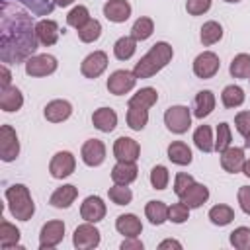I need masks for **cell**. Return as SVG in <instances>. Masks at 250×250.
Masks as SVG:
<instances>
[{
    "instance_id": "cell-8",
    "label": "cell",
    "mask_w": 250,
    "mask_h": 250,
    "mask_svg": "<svg viewBox=\"0 0 250 250\" xmlns=\"http://www.w3.org/2000/svg\"><path fill=\"white\" fill-rule=\"evenodd\" d=\"M20 154V141L16 131L10 125H2L0 127V158L4 162H12L16 160Z\"/></svg>"
},
{
    "instance_id": "cell-2",
    "label": "cell",
    "mask_w": 250,
    "mask_h": 250,
    "mask_svg": "<svg viewBox=\"0 0 250 250\" xmlns=\"http://www.w3.org/2000/svg\"><path fill=\"white\" fill-rule=\"evenodd\" d=\"M172 57H174L172 45L166 41H158L150 47V51L145 57H141V61L133 68V74L137 78H150L156 72H160L172 61Z\"/></svg>"
},
{
    "instance_id": "cell-42",
    "label": "cell",
    "mask_w": 250,
    "mask_h": 250,
    "mask_svg": "<svg viewBox=\"0 0 250 250\" xmlns=\"http://www.w3.org/2000/svg\"><path fill=\"white\" fill-rule=\"evenodd\" d=\"M107 195H109V199H111L115 205H129L131 199H133V191H131L127 186H119V184L111 186V188L107 189Z\"/></svg>"
},
{
    "instance_id": "cell-33",
    "label": "cell",
    "mask_w": 250,
    "mask_h": 250,
    "mask_svg": "<svg viewBox=\"0 0 250 250\" xmlns=\"http://www.w3.org/2000/svg\"><path fill=\"white\" fill-rule=\"evenodd\" d=\"M156 102H158V92H156L154 88L146 86V88H141L137 94L131 96L129 105H139V107H146V109H148V107H152Z\"/></svg>"
},
{
    "instance_id": "cell-47",
    "label": "cell",
    "mask_w": 250,
    "mask_h": 250,
    "mask_svg": "<svg viewBox=\"0 0 250 250\" xmlns=\"http://www.w3.org/2000/svg\"><path fill=\"white\" fill-rule=\"evenodd\" d=\"M195 180H193V176H189V174H186V172H180V174H176V180H174V193L180 197L191 184H193Z\"/></svg>"
},
{
    "instance_id": "cell-40",
    "label": "cell",
    "mask_w": 250,
    "mask_h": 250,
    "mask_svg": "<svg viewBox=\"0 0 250 250\" xmlns=\"http://www.w3.org/2000/svg\"><path fill=\"white\" fill-rule=\"evenodd\" d=\"M76 31H78V37H80L82 43H94L102 35V23L98 20L90 18V21L86 25H82L80 29H76Z\"/></svg>"
},
{
    "instance_id": "cell-58",
    "label": "cell",
    "mask_w": 250,
    "mask_h": 250,
    "mask_svg": "<svg viewBox=\"0 0 250 250\" xmlns=\"http://www.w3.org/2000/svg\"><path fill=\"white\" fill-rule=\"evenodd\" d=\"M248 80H250V78H248Z\"/></svg>"
},
{
    "instance_id": "cell-4",
    "label": "cell",
    "mask_w": 250,
    "mask_h": 250,
    "mask_svg": "<svg viewBox=\"0 0 250 250\" xmlns=\"http://www.w3.org/2000/svg\"><path fill=\"white\" fill-rule=\"evenodd\" d=\"M164 125L176 135H184L191 127V113L186 105H172L164 113Z\"/></svg>"
},
{
    "instance_id": "cell-12",
    "label": "cell",
    "mask_w": 250,
    "mask_h": 250,
    "mask_svg": "<svg viewBox=\"0 0 250 250\" xmlns=\"http://www.w3.org/2000/svg\"><path fill=\"white\" fill-rule=\"evenodd\" d=\"M139 154H141V146L131 137H119L113 143V156L121 162H137Z\"/></svg>"
},
{
    "instance_id": "cell-30",
    "label": "cell",
    "mask_w": 250,
    "mask_h": 250,
    "mask_svg": "<svg viewBox=\"0 0 250 250\" xmlns=\"http://www.w3.org/2000/svg\"><path fill=\"white\" fill-rule=\"evenodd\" d=\"M146 123H148V109L127 104V125L133 131H141V129H145Z\"/></svg>"
},
{
    "instance_id": "cell-17",
    "label": "cell",
    "mask_w": 250,
    "mask_h": 250,
    "mask_svg": "<svg viewBox=\"0 0 250 250\" xmlns=\"http://www.w3.org/2000/svg\"><path fill=\"white\" fill-rule=\"evenodd\" d=\"M43 115L51 123H61V121H66L72 115V105L66 100H53L45 105Z\"/></svg>"
},
{
    "instance_id": "cell-43",
    "label": "cell",
    "mask_w": 250,
    "mask_h": 250,
    "mask_svg": "<svg viewBox=\"0 0 250 250\" xmlns=\"http://www.w3.org/2000/svg\"><path fill=\"white\" fill-rule=\"evenodd\" d=\"M232 135H230V125L229 123H219L217 125V139H215V150L223 152L230 146Z\"/></svg>"
},
{
    "instance_id": "cell-21",
    "label": "cell",
    "mask_w": 250,
    "mask_h": 250,
    "mask_svg": "<svg viewBox=\"0 0 250 250\" xmlns=\"http://www.w3.org/2000/svg\"><path fill=\"white\" fill-rule=\"evenodd\" d=\"M92 123L102 133H111L117 127V113L111 107H100L92 113Z\"/></svg>"
},
{
    "instance_id": "cell-45",
    "label": "cell",
    "mask_w": 250,
    "mask_h": 250,
    "mask_svg": "<svg viewBox=\"0 0 250 250\" xmlns=\"http://www.w3.org/2000/svg\"><path fill=\"white\" fill-rule=\"evenodd\" d=\"M230 244L238 250H248L250 248V229L248 227H238L230 232Z\"/></svg>"
},
{
    "instance_id": "cell-20",
    "label": "cell",
    "mask_w": 250,
    "mask_h": 250,
    "mask_svg": "<svg viewBox=\"0 0 250 250\" xmlns=\"http://www.w3.org/2000/svg\"><path fill=\"white\" fill-rule=\"evenodd\" d=\"M35 31H37V39H39V43L45 45V47L55 45V43L59 41V35H61V31H59V23H57L55 20H41V21H37Z\"/></svg>"
},
{
    "instance_id": "cell-13",
    "label": "cell",
    "mask_w": 250,
    "mask_h": 250,
    "mask_svg": "<svg viewBox=\"0 0 250 250\" xmlns=\"http://www.w3.org/2000/svg\"><path fill=\"white\" fill-rule=\"evenodd\" d=\"M105 203L98 195H88L80 205V217L88 223H100L105 217Z\"/></svg>"
},
{
    "instance_id": "cell-11",
    "label": "cell",
    "mask_w": 250,
    "mask_h": 250,
    "mask_svg": "<svg viewBox=\"0 0 250 250\" xmlns=\"http://www.w3.org/2000/svg\"><path fill=\"white\" fill-rule=\"evenodd\" d=\"M137 84V76L131 70H115L109 74L107 78V90L113 96H123L127 92H131Z\"/></svg>"
},
{
    "instance_id": "cell-6",
    "label": "cell",
    "mask_w": 250,
    "mask_h": 250,
    "mask_svg": "<svg viewBox=\"0 0 250 250\" xmlns=\"http://www.w3.org/2000/svg\"><path fill=\"white\" fill-rule=\"evenodd\" d=\"M219 68H221V61L213 51H203L193 61V74L197 78H203V80L213 78L219 72Z\"/></svg>"
},
{
    "instance_id": "cell-39",
    "label": "cell",
    "mask_w": 250,
    "mask_h": 250,
    "mask_svg": "<svg viewBox=\"0 0 250 250\" xmlns=\"http://www.w3.org/2000/svg\"><path fill=\"white\" fill-rule=\"evenodd\" d=\"M10 2H20L25 8H29L35 16H49L53 8L57 6L55 0H10Z\"/></svg>"
},
{
    "instance_id": "cell-15",
    "label": "cell",
    "mask_w": 250,
    "mask_h": 250,
    "mask_svg": "<svg viewBox=\"0 0 250 250\" xmlns=\"http://www.w3.org/2000/svg\"><path fill=\"white\" fill-rule=\"evenodd\" d=\"M80 156H82V160H84L86 166H92V168L94 166H100L105 160V145L100 139H88L82 145Z\"/></svg>"
},
{
    "instance_id": "cell-52",
    "label": "cell",
    "mask_w": 250,
    "mask_h": 250,
    "mask_svg": "<svg viewBox=\"0 0 250 250\" xmlns=\"http://www.w3.org/2000/svg\"><path fill=\"white\" fill-rule=\"evenodd\" d=\"M0 74H2V88H8L10 86V80H12V74H10V70H8V66L6 64H2L0 66Z\"/></svg>"
},
{
    "instance_id": "cell-48",
    "label": "cell",
    "mask_w": 250,
    "mask_h": 250,
    "mask_svg": "<svg viewBox=\"0 0 250 250\" xmlns=\"http://www.w3.org/2000/svg\"><path fill=\"white\" fill-rule=\"evenodd\" d=\"M211 8V0H188L186 10L189 16H201Z\"/></svg>"
},
{
    "instance_id": "cell-46",
    "label": "cell",
    "mask_w": 250,
    "mask_h": 250,
    "mask_svg": "<svg viewBox=\"0 0 250 250\" xmlns=\"http://www.w3.org/2000/svg\"><path fill=\"white\" fill-rule=\"evenodd\" d=\"M189 219V207L180 201V203H174L172 207H168V221L180 225V223H186Z\"/></svg>"
},
{
    "instance_id": "cell-22",
    "label": "cell",
    "mask_w": 250,
    "mask_h": 250,
    "mask_svg": "<svg viewBox=\"0 0 250 250\" xmlns=\"http://www.w3.org/2000/svg\"><path fill=\"white\" fill-rule=\"evenodd\" d=\"M137 174H139V170H137L135 162H121V160H117V164L111 168V180H113V184H119V186L133 184L137 180Z\"/></svg>"
},
{
    "instance_id": "cell-44",
    "label": "cell",
    "mask_w": 250,
    "mask_h": 250,
    "mask_svg": "<svg viewBox=\"0 0 250 250\" xmlns=\"http://www.w3.org/2000/svg\"><path fill=\"white\" fill-rule=\"evenodd\" d=\"M168 180H170V172H168L166 166L158 164V166H154V168L150 170V186H152L154 189H166Z\"/></svg>"
},
{
    "instance_id": "cell-10",
    "label": "cell",
    "mask_w": 250,
    "mask_h": 250,
    "mask_svg": "<svg viewBox=\"0 0 250 250\" xmlns=\"http://www.w3.org/2000/svg\"><path fill=\"white\" fill-rule=\"evenodd\" d=\"M62 236H64V223L62 221H47L39 232V248L41 250L55 248L62 240Z\"/></svg>"
},
{
    "instance_id": "cell-51",
    "label": "cell",
    "mask_w": 250,
    "mask_h": 250,
    "mask_svg": "<svg viewBox=\"0 0 250 250\" xmlns=\"http://www.w3.org/2000/svg\"><path fill=\"white\" fill-rule=\"evenodd\" d=\"M121 250H143V242L135 236V238H125L121 242Z\"/></svg>"
},
{
    "instance_id": "cell-26",
    "label": "cell",
    "mask_w": 250,
    "mask_h": 250,
    "mask_svg": "<svg viewBox=\"0 0 250 250\" xmlns=\"http://www.w3.org/2000/svg\"><path fill=\"white\" fill-rule=\"evenodd\" d=\"M193 115L203 119L207 117L213 109H215V94L211 90H201L195 94V102H193Z\"/></svg>"
},
{
    "instance_id": "cell-57",
    "label": "cell",
    "mask_w": 250,
    "mask_h": 250,
    "mask_svg": "<svg viewBox=\"0 0 250 250\" xmlns=\"http://www.w3.org/2000/svg\"><path fill=\"white\" fill-rule=\"evenodd\" d=\"M225 2H230V4H236V2H240V0H225Z\"/></svg>"
},
{
    "instance_id": "cell-34",
    "label": "cell",
    "mask_w": 250,
    "mask_h": 250,
    "mask_svg": "<svg viewBox=\"0 0 250 250\" xmlns=\"http://www.w3.org/2000/svg\"><path fill=\"white\" fill-rule=\"evenodd\" d=\"M193 143L201 152L215 150V141H213V135H211V127L209 125H199L193 133Z\"/></svg>"
},
{
    "instance_id": "cell-55",
    "label": "cell",
    "mask_w": 250,
    "mask_h": 250,
    "mask_svg": "<svg viewBox=\"0 0 250 250\" xmlns=\"http://www.w3.org/2000/svg\"><path fill=\"white\" fill-rule=\"evenodd\" d=\"M242 172H244V174L250 178V160H246V162H244V168H242Z\"/></svg>"
},
{
    "instance_id": "cell-38",
    "label": "cell",
    "mask_w": 250,
    "mask_h": 250,
    "mask_svg": "<svg viewBox=\"0 0 250 250\" xmlns=\"http://www.w3.org/2000/svg\"><path fill=\"white\" fill-rule=\"evenodd\" d=\"M152 31H154V21H152L150 18H146V16L139 18V20L133 23V27H131V35H133L137 41L148 39V37L152 35Z\"/></svg>"
},
{
    "instance_id": "cell-19",
    "label": "cell",
    "mask_w": 250,
    "mask_h": 250,
    "mask_svg": "<svg viewBox=\"0 0 250 250\" xmlns=\"http://www.w3.org/2000/svg\"><path fill=\"white\" fill-rule=\"evenodd\" d=\"M115 229L119 234H123L125 238H135L143 232V223L137 215L133 213H125V215H119L117 221H115Z\"/></svg>"
},
{
    "instance_id": "cell-5",
    "label": "cell",
    "mask_w": 250,
    "mask_h": 250,
    "mask_svg": "<svg viewBox=\"0 0 250 250\" xmlns=\"http://www.w3.org/2000/svg\"><path fill=\"white\" fill-rule=\"evenodd\" d=\"M57 66H59V62H57V59L53 55H47V53L45 55H33V57H29L25 61V74L27 76H35V78L49 76V74H53L57 70Z\"/></svg>"
},
{
    "instance_id": "cell-28",
    "label": "cell",
    "mask_w": 250,
    "mask_h": 250,
    "mask_svg": "<svg viewBox=\"0 0 250 250\" xmlns=\"http://www.w3.org/2000/svg\"><path fill=\"white\" fill-rule=\"evenodd\" d=\"M137 51V39L133 35H123L113 45V55L117 61H129Z\"/></svg>"
},
{
    "instance_id": "cell-32",
    "label": "cell",
    "mask_w": 250,
    "mask_h": 250,
    "mask_svg": "<svg viewBox=\"0 0 250 250\" xmlns=\"http://www.w3.org/2000/svg\"><path fill=\"white\" fill-rule=\"evenodd\" d=\"M229 70H230V74H232L234 78L248 80V78H250V55H248V53H238V55L230 61Z\"/></svg>"
},
{
    "instance_id": "cell-23",
    "label": "cell",
    "mask_w": 250,
    "mask_h": 250,
    "mask_svg": "<svg viewBox=\"0 0 250 250\" xmlns=\"http://www.w3.org/2000/svg\"><path fill=\"white\" fill-rule=\"evenodd\" d=\"M180 199H182L189 209H197V207H201V205L209 199V189H207L203 184L193 182V184L180 195Z\"/></svg>"
},
{
    "instance_id": "cell-25",
    "label": "cell",
    "mask_w": 250,
    "mask_h": 250,
    "mask_svg": "<svg viewBox=\"0 0 250 250\" xmlns=\"http://www.w3.org/2000/svg\"><path fill=\"white\" fill-rule=\"evenodd\" d=\"M23 105V94L16 86H8L0 90V107L8 113L18 111Z\"/></svg>"
},
{
    "instance_id": "cell-54",
    "label": "cell",
    "mask_w": 250,
    "mask_h": 250,
    "mask_svg": "<svg viewBox=\"0 0 250 250\" xmlns=\"http://www.w3.org/2000/svg\"><path fill=\"white\" fill-rule=\"evenodd\" d=\"M74 0H55V4L57 6H61V8H66V6H70Z\"/></svg>"
},
{
    "instance_id": "cell-53",
    "label": "cell",
    "mask_w": 250,
    "mask_h": 250,
    "mask_svg": "<svg viewBox=\"0 0 250 250\" xmlns=\"http://www.w3.org/2000/svg\"><path fill=\"white\" fill-rule=\"evenodd\" d=\"M158 248L160 250H164V248H182V242H178V240H174V238H166V240H162L160 244H158Z\"/></svg>"
},
{
    "instance_id": "cell-16",
    "label": "cell",
    "mask_w": 250,
    "mask_h": 250,
    "mask_svg": "<svg viewBox=\"0 0 250 250\" xmlns=\"http://www.w3.org/2000/svg\"><path fill=\"white\" fill-rule=\"evenodd\" d=\"M244 162H246V156H244V148H240V146H229L227 150L221 152V166L229 174L242 172Z\"/></svg>"
},
{
    "instance_id": "cell-41",
    "label": "cell",
    "mask_w": 250,
    "mask_h": 250,
    "mask_svg": "<svg viewBox=\"0 0 250 250\" xmlns=\"http://www.w3.org/2000/svg\"><path fill=\"white\" fill-rule=\"evenodd\" d=\"M88 21H90V12H88L86 6H74V8L68 12V16H66V23H68L70 27H74V29H80V27L86 25Z\"/></svg>"
},
{
    "instance_id": "cell-49",
    "label": "cell",
    "mask_w": 250,
    "mask_h": 250,
    "mask_svg": "<svg viewBox=\"0 0 250 250\" xmlns=\"http://www.w3.org/2000/svg\"><path fill=\"white\" fill-rule=\"evenodd\" d=\"M234 125H236V131L244 137L250 131V111H238L234 117Z\"/></svg>"
},
{
    "instance_id": "cell-24",
    "label": "cell",
    "mask_w": 250,
    "mask_h": 250,
    "mask_svg": "<svg viewBox=\"0 0 250 250\" xmlns=\"http://www.w3.org/2000/svg\"><path fill=\"white\" fill-rule=\"evenodd\" d=\"M76 197H78V189L72 184H66V186H61V188H57L53 191L49 203L53 207H57V209H66V207H70L74 203Z\"/></svg>"
},
{
    "instance_id": "cell-50",
    "label": "cell",
    "mask_w": 250,
    "mask_h": 250,
    "mask_svg": "<svg viewBox=\"0 0 250 250\" xmlns=\"http://www.w3.org/2000/svg\"><path fill=\"white\" fill-rule=\"evenodd\" d=\"M238 203H240V209L250 215V186H242L238 189Z\"/></svg>"
},
{
    "instance_id": "cell-7",
    "label": "cell",
    "mask_w": 250,
    "mask_h": 250,
    "mask_svg": "<svg viewBox=\"0 0 250 250\" xmlns=\"http://www.w3.org/2000/svg\"><path fill=\"white\" fill-rule=\"evenodd\" d=\"M72 244L74 248L78 250H90V248H96L100 244V230L94 227V223H84L80 227L74 229V234H72Z\"/></svg>"
},
{
    "instance_id": "cell-14",
    "label": "cell",
    "mask_w": 250,
    "mask_h": 250,
    "mask_svg": "<svg viewBox=\"0 0 250 250\" xmlns=\"http://www.w3.org/2000/svg\"><path fill=\"white\" fill-rule=\"evenodd\" d=\"M105 68H107V55H105L104 51H94V53H90V55L82 61V64H80V72H82V76H86V78H98Z\"/></svg>"
},
{
    "instance_id": "cell-27",
    "label": "cell",
    "mask_w": 250,
    "mask_h": 250,
    "mask_svg": "<svg viewBox=\"0 0 250 250\" xmlns=\"http://www.w3.org/2000/svg\"><path fill=\"white\" fill-rule=\"evenodd\" d=\"M168 158L178 166H188L191 162V148L182 141H174L168 145Z\"/></svg>"
},
{
    "instance_id": "cell-18",
    "label": "cell",
    "mask_w": 250,
    "mask_h": 250,
    "mask_svg": "<svg viewBox=\"0 0 250 250\" xmlns=\"http://www.w3.org/2000/svg\"><path fill=\"white\" fill-rule=\"evenodd\" d=\"M104 16L113 23H123L131 16V4L127 0H107L104 4Z\"/></svg>"
},
{
    "instance_id": "cell-35",
    "label": "cell",
    "mask_w": 250,
    "mask_h": 250,
    "mask_svg": "<svg viewBox=\"0 0 250 250\" xmlns=\"http://www.w3.org/2000/svg\"><path fill=\"white\" fill-rule=\"evenodd\" d=\"M18 242H20V229H16V225L8 221H2L0 223V246L8 250L12 246H18Z\"/></svg>"
},
{
    "instance_id": "cell-9",
    "label": "cell",
    "mask_w": 250,
    "mask_h": 250,
    "mask_svg": "<svg viewBox=\"0 0 250 250\" xmlns=\"http://www.w3.org/2000/svg\"><path fill=\"white\" fill-rule=\"evenodd\" d=\"M74 168H76V160H74L72 152H68V150L57 152V154L51 158V162H49V172H51V176L57 178V180L68 178V176L74 172Z\"/></svg>"
},
{
    "instance_id": "cell-56",
    "label": "cell",
    "mask_w": 250,
    "mask_h": 250,
    "mask_svg": "<svg viewBox=\"0 0 250 250\" xmlns=\"http://www.w3.org/2000/svg\"><path fill=\"white\" fill-rule=\"evenodd\" d=\"M244 145H246V146H250V131L244 135Z\"/></svg>"
},
{
    "instance_id": "cell-36",
    "label": "cell",
    "mask_w": 250,
    "mask_h": 250,
    "mask_svg": "<svg viewBox=\"0 0 250 250\" xmlns=\"http://www.w3.org/2000/svg\"><path fill=\"white\" fill-rule=\"evenodd\" d=\"M244 98H246V96H244V90H242L240 86H234V84L227 86V88L223 90V94H221L223 105L229 107V109H234V107L242 105V104H244Z\"/></svg>"
},
{
    "instance_id": "cell-37",
    "label": "cell",
    "mask_w": 250,
    "mask_h": 250,
    "mask_svg": "<svg viewBox=\"0 0 250 250\" xmlns=\"http://www.w3.org/2000/svg\"><path fill=\"white\" fill-rule=\"evenodd\" d=\"M232 219H234V211H232V207H229V205L219 203V205H215V207L209 209V221H211L213 225H217V227H225V225H229Z\"/></svg>"
},
{
    "instance_id": "cell-1",
    "label": "cell",
    "mask_w": 250,
    "mask_h": 250,
    "mask_svg": "<svg viewBox=\"0 0 250 250\" xmlns=\"http://www.w3.org/2000/svg\"><path fill=\"white\" fill-rule=\"evenodd\" d=\"M33 18L12 4L10 0H2L0 6V61L4 64L25 62L35 55L39 47L37 31Z\"/></svg>"
},
{
    "instance_id": "cell-31",
    "label": "cell",
    "mask_w": 250,
    "mask_h": 250,
    "mask_svg": "<svg viewBox=\"0 0 250 250\" xmlns=\"http://www.w3.org/2000/svg\"><path fill=\"white\" fill-rule=\"evenodd\" d=\"M145 215L152 225H162L168 221V207L164 201H148L145 205Z\"/></svg>"
},
{
    "instance_id": "cell-29",
    "label": "cell",
    "mask_w": 250,
    "mask_h": 250,
    "mask_svg": "<svg viewBox=\"0 0 250 250\" xmlns=\"http://www.w3.org/2000/svg\"><path fill=\"white\" fill-rule=\"evenodd\" d=\"M221 37H223V27H221V23H219V21L209 20V21H205V23L201 25L199 39H201V43H203L205 47L219 43V41H221Z\"/></svg>"
},
{
    "instance_id": "cell-3",
    "label": "cell",
    "mask_w": 250,
    "mask_h": 250,
    "mask_svg": "<svg viewBox=\"0 0 250 250\" xmlns=\"http://www.w3.org/2000/svg\"><path fill=\"white\" fill-rule=\"evenodd\" d=\"M6 201L10 207V213L18 221H29L35 213V203L31 199V193L27 186L23 184H14L6 189Z\"/></svg>"
}]
</instances>
